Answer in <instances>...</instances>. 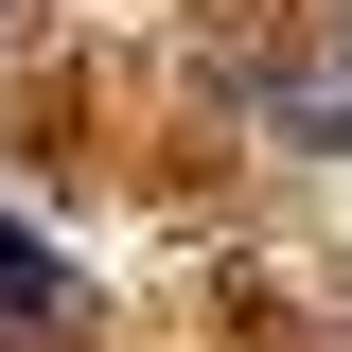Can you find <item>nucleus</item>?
<instances>
[{"label": "nucleus", "instance_id": "nucleus-1", "mask_svg": "<svg viewBox=\"0 0 352 352\" xmlns=\"http://www.w3.org/2000/svg\"><path fill=\"white\" fill-rule=\"evenodd\" d=\"M0 300H18V317H71V264H53L36 229H0Z\"/></svg>", "mask_w": 352, "mask_h": 352}]
</instances>
